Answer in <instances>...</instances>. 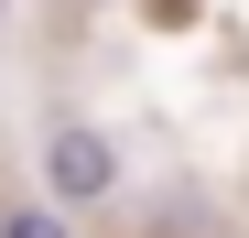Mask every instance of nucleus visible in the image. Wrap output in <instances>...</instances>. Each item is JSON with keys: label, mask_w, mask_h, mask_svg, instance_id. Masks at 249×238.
Returning <instances> with one entry per match:
<instances>
[{"label": "nucleus", "mask_w": 249, "mask_h": 238, "mask_svg": "<svg viewBox=\"0 0 249 238\" xmlns=\"http://www.w3.org/2000/svg\"><path fill=\"white\" fill-rule=\"evenodd\" d=\"M0 238H65L54 217H0Z\"/></svg>", "instance_id": "2"}, {"label": "nucleus", "mask_w": 249, "mask_h": 238, "mask_svg": "<svg viewBox=\"0 0 249 238\" xmlns=\"http://www.w3.org/2000/svg\"><path fill=\"white\" fill-rule=\"evenodd\" d=\"M44 184L65 195V206H98V195L119 184V152H108V130H87V119H76V130H54V141H44Z\"/></svg>", "instance_id": "1"}]
</instances>
